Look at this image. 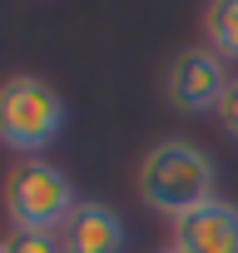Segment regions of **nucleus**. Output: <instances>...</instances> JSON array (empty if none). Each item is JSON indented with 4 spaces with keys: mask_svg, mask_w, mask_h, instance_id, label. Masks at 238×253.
Wrapping results in <instances>:
<instances>
[{
    "mask_svg": "<svg viewBox=\"0 0 238 253\" xmlns=\"http://www.w3.org/2000/svg\"><path fill=\"white\" fill-rule=\"evenodd\" d=\"M159 253H179V248H174V243H169V248H159Z\"/></svg>",
    "mask_w": 238,
    "mask_h": 253,
    "instance_id": "11",
    "label": "nucleus"
},
{
    "mask_svg": "<svg viewBox=\"0 0 238 253\" xmlns=\"http://www.w3.org/2000/svg\"><path fill=\"white\" fill-rule=\"evenodd\" d=\"M0 253H10V243H5V238H0Z\"/></svg>",
    "mask_w": 238,
    "mask_h": 253,
    "instance_id": "10",
    "label": "nucleus"
},
{
    "mask_svg": "<svg viewBox=\"0 0 238 253\" xmlns=\"http://www.w3.org/2000/svg\"><path fill=\"white\" fill-rule=\"evenodd\" d=\"M65 99L40 75H10L0 84V144L15 149L20 159H40L65 134Z\"/></svg>",
    "mask_w": 238,
    "mask_h": 253,
    "instance_id": "2",
    "label": "nucleus"
},
{
    "mask_svg": "<svg viewBox=\"0 0 238 253\" xmlns=\"http://www.w3.org/2000/svg\"><path fill=\"white\" fill-rule=\"evenodd\" d=\"M203 45L218 60H238V0H208L203 5Z\"/></svg>",
    "mask_w": 238,
    "mask_h": 253,
    "instance_id": "7",
    "label": "nucleus"
},
{
    "mask_svg": "<svg viewBox=\"0 0 238 253\" xmlns=\"http://www.w3.org/2000/svg\"><path fill=\"white\" fill-rule=\"evenodd\" d=\"M60 243H65V253H124V218L99 199H84L65 218Z\"/></svg>",
    "mask_w": 238,
    "mask_h": 253,
    "instance_id": "6",
    "label": "nucleus"
},
{
    "mask_svg": "<svg viewBox=\"0 0 238 253\" xmlns=\"http://www.w3.org/2000/svg\"><path fill=\"white\" fill-rule=\"evenodd\" d=\"M0 199H5V213H10L15 228H55V233L79 209L70 174L55 169L50 159H20V164H10Z\"/></svg>",
    "mask_w": 238,
    "mask_h": 253,
    "instance_id": "3",
    "label": "nucleus"
},
{
    "mask_svg": "<svg viewBox=\"0 0 238 253\" xmlns=\"http://www.w3.org/2000/svg\"><path fill=\"white\" fill-rule=\"evenodd\" d=\"M10 253H65L55 228H10Z\"/></svg>",
    "mask_w": 238,
    "mask_h": 253,
    "instance_id": "8",
    "label": "nucleus"
},
{
    "mask_svg": "<svg viewBox=\"0 0 238 253\" xmlns=\"http://www.w3.org/2000/svg\"><path fill=\"white\" fill-rule=\"evenodd\" d=\"M179 253H238V204L228 199H208L203 209L174 218V238Z\"/></svg>",
    "mask_w": 238,
    "mask_h": 253,
    "instance_id": "5",
    "label": "nucleus"
},
{
    "mask_svg": "<svg viewBox=\"0 0 238 253\" xmlns=\"http://www.w3.org/2000/svg\"><path fill=\"white\" fill-rule=\"evenodd\" d=\"M228 60H218L208 45H189L169 60L164 75V94L179 114H218L223 89H228Z\"/></svg>",
    "mask_w": 238,
    "mask_h": 253,
    "instance_id": "4",
    "label": "nucleus"
},
{
    "mask_svg": "<svg viewBox=\"0 0 238 253\" xmlns=\"http://www.w3.org/2000/svg\"><path fill=\"white\" fill-rule=\"evenodd\" d=\"M218 124H223V134H228V139H238V75H233V80H228V89H223Z\"/></svg>",
    "mask_w": 238,
    "mask_h": 253,
    "instance_id": "9",
    "label": "nucleus"
},
{
    "mask_svg": "<svg viewBox=\"0 0 238 253\" xmlns=\"http://www.w3.org/2000/svg\"><path fill=\"white\" fill-rule=\"evenodd\" d=\"M139 199L164 218H184V213L203 209L208 199H218V169L198 144L159 139L139 159Z\"/></svg>",
    "mask_w": 238,
    "mask_h": 253,
    "instance_id": "1",
    "label": "nucleus"
}]
</instances>
